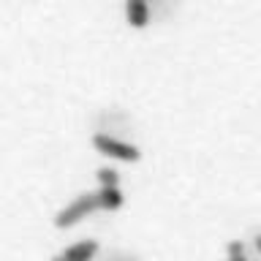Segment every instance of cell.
<instances>
[{
	"mask_svg": "<svg viewBox=\"0 0 261 261\" xmlns=\"http://www.w3.org/2000/svg\"><path fill=\"white\" fill-rule=\"evenodd\" d=\"M228 261H248L245 256H228Z\"/></svg>",
	"mask_w": 261,
	"mask_h": 261,
	"instance_id": "cell-8",
	"label": "cell"
},
{
	"mask_svg": "<svg viewBox=\"0 0 261 261\" xmlns=\"http://www.w3.org/2000/svg\"><path fill=\"white\" fill-rule=\"evenodd\" d=\"M98 179H101V188H117V171L114 169H98Z\"/></svg>",
	"mask_w": 261,
	"mask_h": 261,
	"instance_id": "cell-6",
	"label": "cell"
},
{
	"mask_svg": "<svg viewBox=\"0 0 261 261\" xmlns=\"http://www.w3.org/2000/svg\"><path fill=\"white\" fill-rule=\"evenodd\" d=\"M125 8H128V22L134 28H144L147 24V3L144 0H128Z\"/></svg>",
	"mask_w": 261,
	"mask_h": 261,
	"instance_id": "cell-4",
	"label": "cell"
},
{
	"mask_svg": "<svg viewBox=\"0 0 261 261\" xmlns=\"http://www.w3.org/2000/svg\"><path fill=\"white\" fill-rule=\"evenodd\" d=\"M256 248H258V253H261V234L256 237Z\"/></svg>",
	"mask_w": 261,
	"mask_h": 261,
	"instance_id": "cell-9",
	"label": "cell"
},
{
	"mask_svg": "<svg viewBox=\"0 0 261 261\" xmlns=\"http://www.w3.org/2000/svg\"><path fill=\"white\" fill-rule=\"evenodd\" d=\"M228 256H245V245L240 240H231L228 242Z\"/></svg>",
	"mask_w": 261,
	"mask_h": 261,
	"instance_id": "cell-7",
	"label": "cell"
},
{
	"mask_svg": "<svg viewBox=\"0 0 261 261\" xmlns=\"http://www.w3.org/2000/svg\"><path fill=\"white\" fill-rule=\"evenodd\" d=\"M98 199H101V210H117L122 204V193L120 188H101Z\"/></svg>",
	"mask_w": 261,
	"mask_h": 261,
	"instance_id": "cell-5",
	"label": "cell"
},
{
	"mask_svg": "<svg viewBox=\"0 0 261 261\" xmlns=\"http://www.w3.org/2000/svg\"><path fill=\"white\" fill-rule=\"evenodd\" d=\"M98 253V242L95 240H82L76 245H68L65 250H60L52 261H93Z\"/></svg>",
	"mask_w": 261,
	"mask_h": 261,
	"instance_id": "cell-3",
	"label": "cell"
},
{
	"mask_svg": "<svg viewBox=\"0 0 261 261\" xmlns=\"http://www.w3.org/2000/svg\"><path fill=\"white\" fill-rule=\"evenodd\" d=\"M93 144L98 152L109 155V158H117V161H139V150L128 142H120L109 134H95L93 136Z\"/></svg>",
	"mask_w": 261,
	"mask_h": 261,
	"instance_id": "cell-2",
	"label": "cell"
},
{
	"mask_svg": "<svg viewBox=\"0 0 261 261\" xmlns=\"http://www.w3.org/2000/svg\"><path fill=\"white\" fill-rule=\"evenodd\" d=\"M95 210H101V199H98V193H85V196H79V199H73L65 210L57 212V218H55V226H73V223H79L82 218H87L90 212H95Z\"/></svg>",
	"mask_w": 261,
	"mask_h": 261,
	"instance_id": "cell-1",
	"label": "cell"
}]
</instances>
